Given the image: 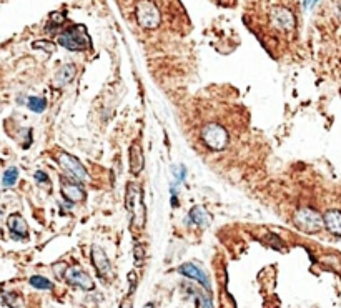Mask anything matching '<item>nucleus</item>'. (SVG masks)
<instances>
[{"label": "nucleus", "instance_id": "obj_1", "mask_svg": "<svg viewBox=\"0 0 341 308\" xmlns=\"http://www.w3.org/2000/svg\"><path fill=\"white\" fill-rule=\"evenodd\" d=\"M125 205L132 219V228H143L145 227V204L141 188L138 184H129L125 193Z\"/></svg>", "mask_w": 341, "mask_h": 308}, {"label": "nucleus", "instance_id": "obj_2", "mask_svg": "<svg viewBox=\"0 0 341 308\" xmlns=\"http://www.w3.org/2000/svg\"><path fill=\"white\" fill-rule=\"evenodd\" d=\"M59 44L70 52H82L90 48V39L83 25H72L59 35Z\"/></svg>", "mask_w": 341, "mask_h": 308}, {"label": "nucleus", "instance_id": "obj_3", "mask_svg": "<svg viewBox=\"0 0 341 308\" xmlns=\"http://www.w3.org/2000/svg\"><path fill=\"white\" fill-rule=\"evenodd\" d=\"M203 143L213 152H220L228 145V132L220 123H207L200 134Z\"/></svg>", "mask_w": 341, "mask_h": 308}, {"label": "nucleus", "instance_id": "obj_4", "mask_svg": "<svg viewBox=\"0 0 341 308\" xmlns=\"http://www.w3.org/2000/svg\"><path fill=\"white\" fill-rule=\"evenodd\" d=\"M135 17H137V22L140 24V27H143L147 30L157 29L161 22L158 7L152 0H140L137 4V9H135Z\"/></svg>", "mask_w": 341, "mask_h": 308}, {"label": "nucleus", "instance_id": "obj_5", "mask_svg": "<svg viewBox=\"0 0 341 308\" xmlns=\"http://www.w3.org/2000/svg\"><path fill=\"white\" fill-rule=\"evenodd\" d=\"M298 230L304 233H316L323 228V216L313 208H300L293 216Z\"/></svg>", "mask_w": 341, "mask_h": 308}, {"label": "nucleus", "instance_id": "obj_6", "mask_svg": "<svg viewBox=\"0 0 341 308\" xmlns=\"http://www.w3.org/2000/svg\"><path fill=\"white\" fill-rule=\"evenodd\" d=\"M57 162H59V165H60L62 169L65 170L75 182H83V180L88 178L87 169H85V167H83L75 157L70 155V153L60 152L59 155H57Z\"/></svg>", "mask_w": 341, "mask_h": 308}, {"label": "nucleus", "instance_id": "obj_7", "mask_svg": "<svg viewBox=\"0 0 341 308\" xmlns=\"http://www.w3.org/2000/svg\"><path fill=\"white\" fill-rule=\"evenodd\" d=\"M270 22L273 24L275 29L281 32H291L295 29V15L293 12L286 7H275L270 12Z\"/></svg>", "mask_w": 341, "mask_h": 308}, {"label": "nucleus", "instance_id": "obj_8", "mask_svg": "<svg viewBox=\"0 0 341 308\" xmlns=\"http://www.w3.org/2000/svg\"><path fill=\"white\" fill-rule=\"evenodd\" d=\"M63 277H65L67 283H70L72 286H79V288H82L85 292L94 290V280L90 278L88 274H85L80 267H77V265L68 267Z\"/></svg>", "mask_w": 341, "mask_h": 308}, {"label": "nucleus", "instance_id": "obj_9", "mask_svg": "<svg viewBox=\"0 0 341 308\" xmlns=\"http://www.w3.org/2000/svg\"><path fill=\"white\" fill-rule=\"evenodd\" d=\"M7 227H9L12 239L15 240H27L28 237V227L27 222L24 220L22 215L19 213H12L9 219H7Z\"/></svg>", "mask_w": 341, "mask_h": 308}, {"label": "nucleus", "instance_id": "obj_10", "mask_svg": "<svg viewBox=\"0 0 341 308\" xmlns=\"http://www.w3.org/2000/svg\"><path fill=\"white\" fill-rule=\"evenodd\" d=\"M178 271L182 275L188 277L191 280H196L198 283H202L205 286V290H210V280H208V275L205 274V271L198 267L195 263H183L178 267Z\"/></svg>", "mask_w": 341, "mask_h": 308}, {"label": "nucleus", "instance_id": "obj_11", "mask_svg": "<svg viewBox=\"0 0 341 308\" xmlns=\"http://www.w3.org/2000/svg\"><path fill=\"white\" fill-rule=\"evenodd\" d=\"M90 257H92V263H94V267H95V270H97L98 277L103 278V277H106V275H110L112 267H110L109 257H106V253H105V251H103L100 247H94V248H92Z\"/></svg>", "mask_w": 341, "mask_h": 308}, {"label": "nucleus", "instance_id": "obj_12", "mask_svg": "<svg viewBox=\"0 0 341 308\" xmlns=\"http://www.w3.org/2000/svg\"><path fill=\"white\" fill-rule=\"evenodd\" d=\"M62 195L68 202H82L85 200V190L75 180L62 178Z\"/></svg>", "mask_w": 341, "mask_h": 308}, {"label": "nucleus", "instance_id": "obj_13", "mask_svg": "<svg viewBox=\"0 0 341 308\" xmlns=\"http://www.w3.org/2000/svg\"><path fill=\"white\" fill-rule=\"evenodd\" d=\"M129 162H130V172L133 175H138L143 170L145 160H143V150H141L140 143H132L130 150H129Z\"/></svg>", "mask_w": 341, "mask_h": 308}, {"label": "nucleus", "instance_id": "obj_14", "mask_svg": "<svg viewBox=\"0 0 341 308\" xmlns=\"http://www.w3.org/2000/svg\"><path fill=\"white\" fill-rule=\"evenodd\" d=\"M323 225L328 228L333 235L341 237V212L339 210H328L323 216Z\"/></svg>", "mask_w": 341, "mask_h": 308}, {"label": "nucleus", "instance_id": "obj_15", "mask_svg": "<svg viewBox=\"0 0 341 308\" xmlns=\"http://www.w3.org/2000/svg\"><path fill=\"white\" fill-rule=\"evenodd\" d=\"M188 220L193 223V225H198V227H207L208 222H210L207 212H205L202 207H193V208H191L190 213H188Z\"/></svg>", "mask_w": 341, "mask_h": 308}, {"label": "nucleus", "instance_id": "obj_16", "mask_svg": "<svg viewBox=\"0 0 341 308\" xmlns=\"http://www.w3.org/2000/svg\"><path fill=\"white\" fill-rule=\"evenodd\" d=\"M75 74H77L75 65H72V64L63 65V67L60 68L59 75H57V83H59V85H65V83H68V82L74 80Z\"/></svg>", "mask_w": 341, "mask_h": 308}, {"label": "nucleus", "instance_id": "obj_17", "mask_svg": "<svg viewBox=\"0 0 341 308\" xmlns=\"http://www.w3.org/2000/svg\"><path fill=\"white\" fill-rule=\"evenodd\" d=\"M0 300H2V303L9 305L10 308H25L24 298L17 295V293H4V295L0 297Z\"/></svg>", "mask_w": 341, "mask_h": 308}, {"label": "nucleus", "instance_id": "obj_18", "mask_svg": "<svg viewBox=\"0 0 341 308\" xmlns=\"http://www.w3.org/2000/svg\"><path fill=\"white\" fill-rule=\"evenodd\" d=\"M27 107L32 112H35V114H42V112L47 108V102L45 99H42V97H30L27 102Z\"/></svg>", "mask_w": 341, "mask_h": 308}, {"label": "nucleus", "instance_id": "obj_19", "mask_svg": "<svg viewBox=\"0 0 341 308\" xmlns=\"http://www.w3.org/2000/svg\"><path fill=\"white\" fill-rule=\"evenodd\" d=\"M30 285L33 286V288H39V290H50L52 288V282L50 280H47L45 277H40V275H33V277H30Z\"/></svg>", "mask_w": 341, "mask_h": 308}, {"label": "nucleus", "instance_id": "obj_20", "mask_svg": "<svg viewBox=\"0 0 341 308\" xmlns=\"http://www.w3.org/2000/svg\"><path fill=\"white\" fill-rule=\"evenodd\" d=\"M17 178H19V170L15 167H10V169H7L4 172V177H2V182H4V187H13L17 184Z\"/></svg>", "mask_w": 341, "mask_h": 308}, {"label": "nucleus", "instance_id": "obj_21", "mask_svg": "<svg viewBox=\"0 0 341 308\" xmlns=\"http://www.w3.org/2000/svg\"><path fill=\"white\" fill-rule=\"evenodd\" d=\"M63 20H65V15H63V13L53 12L50 15V22H48V25H47V32H53V30L59 29V27H62Z\"/></svg>", "mask_w": 341, "mask_h": 308}, {"label": "nucleus", "instance_id": "obj_22", "mask_svg": "<svg viewBox=\"0 0 341 308\" xmlns=\"http://www.w3.org/2000/svg\"><path fill=\"white\" fill-rule=\"evenodd\" d=\"M133 257H135V265H137V267H141V265H143V260H145V247L141 243L135 245Z\"/></svg>", "mask_w": 341, "mask_h": 308}, {"label": "nucleus", "instance_id": "obj_23", "mask_svg": "<svg viewBox=\"0 0 341 308\" xmlns=\"http://www.w3.org/2000/svg\"><path fill=\"white\" fill-rule=\"evenodd\" d=\"M173 173L176 175V182H178V184H182V182L185 180V177H187V170H185V167H175Z\"/></svg>", "mask_w": 341, "mask_h": 308}, {"label": "nucleus", "instance_id": "obj_24", "mask_svg": "<svg viewBox=\"0 0 341 308\" xmlns=\"http://www.w3.org/2000/svg\"><path fill=\"white\" fill-rule=\"evenodd\" d=\"M137 282H138V278H137V271H130V274H129L130 293H133V292H135V286H137Z\"/></svg>", "mask_w": 341, "mask_h": 308}, {"label": "nucleus", "instance_id": "obj_25", "mask_svg": "<svg viewBox=\"0 0 341 308\" xmlns=\"http://www.w3.org/2000/svg\"><path fill=\"white\" fill-rule=\"evenodd\" d=\"M35 180H37L39 184H47V182H48V175H47L45 172L39 170V172H35Z\"/></svg>", "mask_w": 341, "mask_h": 308}, {"label": "nucleus", "instance_id": "obj_26", "mask_svg": "<svg viewBox=\"0 0 341 308\" xmlns=\"http://www.w3.org/2000/svg\"><path fill=\"white\" fill-rule=\"evenodd\" d=\"M33 47H35V48H37V47H45L44 50H47V52H52V50H53V44H48V42H35Z\"/></svg>", "mask_w": 341, "mask_h": 308}, {"label": "nucleus", "instance_id": "obj_27", "mask_svg": "<svg viewBox=\"0 0 341 308\" xmlns=\"http://www.w3.org/2000/svg\"><path fill=\"white\" fill-rule=\"evenodd\" d=\"M120 308H133V306H132V302L125 300V302H122V305H120Z\"/></svg>", "mask_w": 341, "mask_h": 308}, {"label": "nucleus", "instance_id": "obj_28", "mask_svg": "<svg viewBox=\"0 0 341 308\" xmlns=\"http://www.w3.org/2000/svg\"><path fill=\"white\" fill-rule=\"evenodd\" d=\"M316 2V0H304V7H311Z\"/></svg>", "mask_w": 341, "mask_h": 308}, {"label": "nucleus", "instance_id": "obj_29", "mask_svg": "<svg viewBox=\"0 0 341 308\" xmlns=\"http://www.w3.org/2000/svg\"><path fill=\"white\" fill-rule=\"evenodd\" d=\"M143 308H155V305H153V303H147Z\"/></svg>", "mask_w": 341, "mask_h": 308}, {"label": "nucleus", "instance_id": "obj_30", "mask_svg": "<svg viewBox=\"0 0 341 308\" xmlns=\"http://www.w3.org/2000/svg\"><path fill=\"white\" fill-rule=\"evenodd\" d=\"M0 215H2V210H0Z\"/></svg>", "mask_w": 341, "mask_h": 308}]
</instances>
